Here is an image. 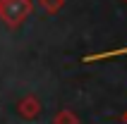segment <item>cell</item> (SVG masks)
I'll return each instance as SVG.
<instances>
[{
  "label": "cell",
  "instance_id": "obj_1",
  "mask_svg": "<svg viewBox=\"0 0 127 124\" xmlns=\"http://www.w3.org/2000/svg\"><path fill=\"white\" fill-rule=\"evenodd\" d=\"M31 10H34V2L31 0H5L0 5V21L5 26H10V29H17V26H22L27 21Z\"/></svg>",
  "mask_w": 127,
  "mask_h": 124
},
{
  "label": "cell",
  "instance_id": "obj_2",
  "mask_svg": "<svg viewBox=\"0 0 127 124\" xmlns=\"http://www.w3.org/2000/svg\"><path fill=\"white\" fill-rule=\"evenodd\" d=\"M17 115H19L22 119H36L41 115V100L36 96H24L19 103H17Z\"/></svg>",
  "mask_w": 127,
  "mask_h": 124
},
{
  "label": "cell",
  "instance_id": "obj_3",
  "mask_svg": "<svg viewBox=\"0 0 127 124\" xmlns=\"http://www.w3.org/2000/svg\"><path fill=\"white\" fill-rule=\"evenodd\" d=\"M36 5H38V10H43V12L55 14V12H60L65 7V0H36Z\"/></svg>",
  "mask_w": 127,
  "mask_h": 124
},
{
  "label": "cell",
  "instance_id": "obj_4",
  "mask_svg": "<svg viewBox=\"0 0 127 124\" xmlns=\"http://www.w3.org/2000/svg\"><path fill=\"white\" fill-rule=\"evenodd\" d=\"M53 124H79V117L72 110H60L53 117Z\"/></svg>",
  "mask_w": 127,
  "mask_h": 124
},
{
  "label": "cell",
  "instance_id": "obj_5",
  "mask_svg": "<svg viewBox=\"0 0 127 124\" xmlns=\"http://www.w3.org/2000/svg\"><path fill=\"white\" fill-rule=\"evenodd\" d=\"M125 124H127V112H125Z\"/></svg>",
  "mask_w": 127,
  "mask_h": 124
},
{
  "label": "cell",
  "instance_id": "obj_6",
  "mask_svg": "<svg viewBox=\"0 0 127 124\" xmlns=\"http://www.w3.org/2000/svg\"><path fill=\"white\" fill-rule=\"evenodd\" d=\"M2 2H5V0H0V5H2Z\"/></svg>",
  "mask_w": 127,
  "mask_h": 124
},
{
  "label": "cell",
  "instance_id": "obj_7",
  "mask_svg": "<svg viewBox=\"0 0 127 124\" xmlns=\"http://www.w3.org/2000/svg\"><path fill=\"white\" fill-rule=\"evenodd\" d=\"M125 2H127V0H125Z\"/></svg>",
  "mask_w": 127,
  "mask_h": 124
}]
</instances>
